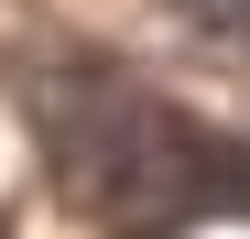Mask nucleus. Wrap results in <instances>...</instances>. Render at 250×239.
<instances>
[{"label":"nucleus","instance_id":"obj_1","mask_svg":"<svg viewBox=\"0 0 250 239\" xmlns=\"http://www.w3.org/2000/svg\"><path fill=\"white\" fill-rule=\"evenodd\" d=\"M207 22H229V33H250V0H207Z\"/></svg>","mask_w":250,"mask_h":239}]
</instances>
